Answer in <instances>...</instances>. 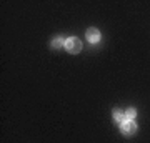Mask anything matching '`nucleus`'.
Wrapping results in <instances>:
<instances>
[{"mask_svg":"<svg viewBox=\"0 0 150 143\" xmlns=\"http://www.w3.org/2000/svg\"><path fill=\"white\" fill-rule=\"evenodd\" d=\"M135 115H137V110L135 108H129V110L125 111V120H134Z\"/></svg>","mask_w":150,"mask_h":143,"instance_id":"nucleus-6","label":"nucleus"},{"mask_svg":"<svg viewBox=\"0 0 150 143\" xmlns=\"http://www.w3.org/2000/svg\"><path fill=\"white\" fill-rule=\"evenodd\" d=\"M85 37H87V40H88L90 43H98V42H100V32H98L97 28H93V27L87 30Z\"/></svg>","mask_w":150,"mask_h":143,"instance_id":"nucleus-3","label":"nucleus"},{"mask_svg":"<svg viewBox=\"0 0 150 143\" xmlns=\"http://www.w3.org/2000/svg\"><path fill=\"white\" fill-rule=\"evenodd\" d=\"M120 132H122L123 135H127V137L134 135V133L137 132V123H135L134 120H125V122L122 123V127H120Z\"/></svg>","mask_w":150,"mask_h":143,"instance_id":"nucleus-2","label":"nucleus"},{"mask_svg":"<svg viewBox=\"0 0 150 143\" xmlns=\"http://www.w3.org/2000/svg\"><path fill=\"white\" fill-rule=\"evenodd\" d=\"M52 47H54V48L65 47V40H64V37H55L54 40H52Z\"/></svg>","mask_w":150,"mask_h":143,"instance_id":"nucleus-4","label":"nucleus"},{"mask_svg":"<svg viewBox=\"0 0 150 143\" xmlns=\"http://www.w3.org/2000/svg\"><path fill=\"white\" fill-rule=\"evenodd\" d=\"M113 120H115L117 123H123L125 122V115H123L120 110H115L113 111Z\"/></svg>","mask_w":150,"mask_h":143,"instance_id":"nucleus-5","label":"nucleus"},{"mask_svg":"<svg viewBox=\"0 0 150 143\" xmlns=\"http://www.w3.org/2000/svg\"><path fill=\"white\" fill-rule=\"evenodd\" d=\"M65 50L69 53H79L82 50V42H80V38H77V37H70L65 40Z\"/></svg>","mask_w":150,"mask_h":143,"instance_id":"nucleus-1","label":"nucleus"}]
</instances>
